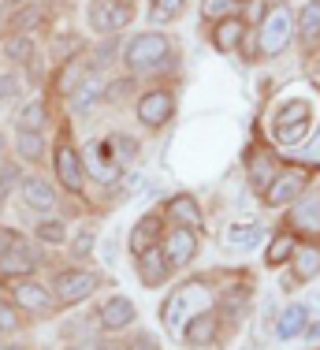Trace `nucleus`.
Returning <instances> with one entry per match:
<instances>
[{
    "instance_id": "obj_1",
    "label": "nucleus",
    "mask_w": 320,
    "mask_h": 350,
    "mask_svg": "<svg viewBox=\"0 0 320 350\" xmlns=\"http://www.w3.org/2000/svg\"><path fill=\"white\" fill-rule=\"evenodd\" d=\"M164 56H168V38H160V34H138L123 49V60H127L131 71H153L160 68Z\"/></svg>"
},
{
    "instance_id": "obj_2",
    "label": "nucleus",
    "mask_w": 320,
    "mask_h": 350,
    "mask_svg": "<svg viewBox=\"0 0 320 350\" xmlns=\"http://www.w3.org/2000/svg\"><path fill=\"white\" fill-rule=\"evenodd\" d=\"M134 19V0H94L90 4V27L97 34H116Z\"/></svg>"
},
{
    "instance_id": "obj_3",
    "label": "nucleus",
    "mask_w": 320,
    "mask_h": 350,
    "mask_svg": "<svg viewBox=\"0 0 320 350\" xmlns=\"http://www.w3.org/2000/svg\"><path fill=\"white\" fill-rule=\"evenodd\" d=\"M291 30H294V19L287 8H272V12L265 15V23H261V56H276L287 49L291 41Z\"/></svg>"
},
{
    "instance_id": "obj_4",
    "label": "nucleus",
    "mask_w": 320,
    "mask_h": 350,
    "mask_svg": "<svg viewBox=\"0 0 320 350\" xmlns=\"http://www.w3.org/2000/svg\"><path fill=\"white\" fill-rule=\"evenodd\" d=\"M205 302H209L205 287H201V283H187V287L172 291V298L164 302V313H160V321H164L168 332H179V324L187 321L183 313L194 310V306H205Z\"/></svg>"
},
{
    "instance_id": "obj_5",
    "label": "nucleus",
    "mask_w": 320,
    "mask_h": 350,
    "mask_svg": "<svg viewBox=\"0 0 320 350\" xmlns=\"http://www.w3.org/2000/svg\"><path fill=\"white\" fill-rule=\"evenodd\" d=\"M309 101H287L276 112V138L283 142V146H294V142H302L306 138V131H309Z\"/></svg>"
},
{
    "instance_id": "obj_6",
    "label": "nucleus",
    "mask_w": 320,
    "mask_h": 350,
    "mask_svg": "<svg viewBox=\"0 0 320 350\" xmlns=\"http://www.w3.org/2000/svg\"><path fill=\"white\" fill-rule=\"evenodd\" d=\"M302 190H306V172H302V168H280V172H276V179H272V187L265 190V202L280 209V205L298 202Z\"/></svg>"
},
{
    "instance_id": "obj_7",
    "label": "nucleus",
    "mask_w": 320,
    "mask_h": 350,
    "mask_svg": "<svg viewBox=\"0 0 320 350\" xmlns=\"http://www.w3.org/2000/svg\"><path fill=\"white\" fill-rule=\"evenodd\" d=\"M97 276L94 272H82V269H71V272H64L60 280H56V298H60L64 306H71V302H82V298H90L97 291Z\"/></svg>"
},
{
    "instance_id": "obj_8",
    "label": "nucleus",
    "mask_w": 320,
    "mask_h": 350,
    "mask_svg": "<svg viewBox=\"0 0 320 350\" xmlns=\"http://www.w3.org/2000/svg\"><path fill=\"white\" fill-rule=\"evenodd\" d=\"M90 175L97 183H116L120 175V157H116L112 142H94L90 146Z\"/></svg>"
},
{
    "instance_id": "obj_9",
    "label": "nucleus",
    "mask_w": 320,
    "mask_h": 350,
    "mask_svg": "<svg viewBox=\"0 0 320 350\" xmlns=\"http://www.w3.org/2000/svg\"><path fill=\"white\" fill-rule=\"evenodd\" d=\"M172 94H164V90H153V94H146L138 101V120L146 123V127H160V123H168L172 120Z\"/></svg>"
},
{
    "instance_id": "obj_10",
    "label": "nucleus",
    "mask_w": 320,
    "mask_h": 350,
    "mask_svg": "<svg viewBox=\"0 0 320 350\" xmlns=\"http://www.w3.org/2000/svg\"><path fill=\"white\" fill-rule=\"evenodd\" d=\"M134 317H138V310H134L131 298H108V302L101 306L97 321H101V328H105V332H120V328H127Z\"/></svg>"
},
{
    "instance_id": "obj_11",
    "label": "nucleus",
    "mask_w": 320,
    "mask_h": 350,
    "mask_svg": "<svg viewBox=\"0 0 320 350\" xmlns=\"http://www.w3.org/2000/svg\"><path fill=\"white\" fill-rule=\"evenodd\" d=\"M34 265H38V250L27 246V243H15L4 257H0V272H4V276H27V272H34Z\"/></svg>"
},
{
    "instance_id": "obj_12",
    "label": "nucleus",
    "mask_w": 320,
    "mask_h": 350,
    "mask_svg": "<svg viewBox=\"0 0 320 350\" xmlns=\"http://www.w3.org/2000/svg\"><path fill=\"white\" fill-rule=\"evenodd\" d=\"M56 172H60V183H64V187L79 194V190H82V172H86V168H82V157L75 153L71 146H60V149H56Z\"/></svg>"
},
{
    "instance_id": "obj_13",
    "label": "nucleus",
    "mask_w": 320,
    "mask_h": 350,
    "mask_svg": "<svg viewBox=\"0 0 320 350\" xmlns=\"http://www.w3.org/2000/svg\"><path fill=\"white\" fill-rule=\"evenodd\" d=\"M216 328H220V324H216V317L209 313V310H201V313L187 324L183 339H187L190 347H213V343H216Z\"/></svg>"
},
{
    "instance_id": "obj_14",
    "label": "nucleus",
    "mask_w": 320,
    "mask_h": 350,
    "mask_svg": "<svg viewBox=\"0 0 320 350\" xmlns=\"http://www.w3.org/2000/svg\"><path fill=\"white\" fill-rule=\"evenodd\" d=\"M23 202L38 213H53L56 209V190L45 179H23Z\"/></svg>"
},
{
    "instance_id": "obj_15",
    "label": "nucleus",
    "mask_w": 320,
    "mask_h": 350,
    "mask_svg": "<svg viewBox=\"0 0 320 350\" xmlns=\"http://www.w3.org/2000/svg\"><path fill=\"white\" fill-rule=\"evenodd\" d=\"M194 250H198V243H194V231L190 228H175L172 235H168V243H164V257L172 265H187L190 257H194Z\"/></svg>"
},
{
    "instance_id": "obj_16",
    "label": "nucleus",
    "mask_w": 320,
    "mask_h": 350,
    "mask_svg": "<svg viewBox=\"0 0 320 350\" xmlns=\"http://www.w3.org/2000/svg\"><path fill=\"white\" fill-rule=\"evenodd\" d=\"M168 216H172V220H179V228H190V231L201 228V209H198V202L187 198V194H179V198H172V202H168Z\"/></svg>"
},
{
    "instance_id": "obj_17",
    "label": "nucleus",
    "mask_w": 320,
    "mask_h": 350,
    "mask_svg": "<svg viewBox=\"0 0 320 350\" xmlns=\"http://www.w3.org/2000/svg\"><path fill=\"white\" fill-rule=\"evenodd\" d=\"M298 38H302V45H306V49H313L317 41H320V0H309V4L302 8V15H298Z\"/></svg>"
},
{
    "instance_id": "obj_18",
    "label": "nucleus",
    "mask_w": 320,
    "mask_h": 350,
    "mask_svg": "<svg viewBox=\"0 0 320 350\" xmlns=\"http://www.w3.org/2000/svg\"><path fill=\"white\" fill-rule=\"evenodd\" d=\"M157 228H160V220L157 216H142L138 224H134V231H131V250L134 254H149V250H157Z\"/></svg>"
},
{
    "instance_id": "obj_19",
    "label": "nucleus",
    "mask_w": 320,
    "mask_h": 350,
    "mask_svg": "<svg viewBox=\"0 0 320 350\" xmlns=\"http://www.w3.org/2000/svg\"><path fill=\"white\" fill-rule=\"evenodd\" d=\"M168 269H172V261H168L160 250H149V254H142V261H138V272H142V280H146L149 287L164 283L168 280Z\"/></svg>"
},
{
    "instance_id": "obj_20",
    "label": "nucleus",
    "mask_w": 320,
    "mask_h": 350,
    "mask_svg": "<svg viewBox=\"0 0 320 350\" xmlns=\"http://www.w3.org/2000/svg\"><path fill=\"white\" fill-rule=\"evenodd\" d=\"M101 86H105V82H101L97 75H82V79L75 82V94H71V108H75V112H86V108L101 97Z\"/></svg>"
},
{
    "instance_id": "obj_21",
    "label": "nucleus",
    "mask_w": 320,
    "mask_h": 350,
    "mask_svg": "<svg viewBox=\"0 0 320 350\" xmlns=\"http://www.w3.org/2000/svg\"><path fill=\"white\" fill-rule=\"evenodd\" d=\"M291 220H294V228L320 231V194H309V198H302V202L294 205Z\"/></svg>"
},
{
    "instance_id": "obj_22",
    "label": "nucleus",
    "mask_w": 320,
    "mask_h": 350,
    "mask_svg": "<svg viewBox=\"0 0 320 350\" xmlns=\"http://www.w3.org/2000/svg\"><path fill=\"white\" fill-rule=\"evenodd\" d=\"M306 317H309L306 306H287V310L280 313V321H276V336H280V339H294L302 328H306Z\"/></svg>"
},
{
    "instance_id": "obj_23",
    "label": "nucleus",
    "mask_w": 320,
    "mask_h": 350,
    "mask_svg": "<svg viewBox=\"0 0 320 350\" xmlns=\"http://www.w3.org/2000/svg\"><path fill=\"white\" fill-rule=\"evenodd\" d=\"M276 172H280V168L272 164V157H268V153H254V157H250V183H254L257 190L272 187Z\"/></svg>"
},
{
    "instance_id": "obj_24",
    "label": "nucleus",
    "mask_w": 320,
    "mask_h": 350,
    "mask_svg": "<svg viewBox=\"0 0 320 350\" xmlns=\"http://www.w3.org/2000/svg\"><path fill=\"white\" fill-rule=\"evenodd\" d=\"M242 38H246V23L242 19H224L220 27H216V45H220L224 53H235V49L242 45Z\"/></svg>"
},
{
    "instance_id": "obj_25",
    "label": "nucleus",
    "mask_w": 320,
    "mask_h": 350,
    "mask_svg": "<svg viewBox=\"0 0 320 350\" xmlns=\"http://www.w3.org/2000/svg\"><path fill=\"white\" fill-rule=\"evenodd\" d=\"M15 302L19 306H27V310H45L49 306V295H45V287H41V283H19V287H15Z\"/></svg>"
},
{
    "instance_id": "obj_26",
    "label": "nucleus",
    "mask_w": 320,
    "mask_h": 350,
    "mask_svg": "<svg viewBox=\"0 0 320 350\" xmlns=\"http://www.w3.org/2000/svg\"><path fill=\"white\" fill-rule=\"evenodd\" d=\"M294 272H298V280L320 276V250H317V246L298 250V254H294Z\"/></svg>"
},
{
    "instance_id": "obj_27",
    "label": "nucleus",
    "mask_w": 320,
    "mask_h": 350,
    "mask_svg": "<svg viewBox=\"0 0 320 350\" xmlns=\"http://www.w3.org/2000/svg\"><path fill=\"white\" fill-rule=\"evenodd\" d=\"M227 243L239 246V250L257 246V243H261V228H257V224H235V228L227 231Z\"/></svg>"
},
{
    "instance_id": "obj_28",
    "label": "nucleus",
    "mask_w": 320,
    "mask_h": 350,
    "mask_svg": "<svg viewBox=\"0 0 320 350\" xmlns=\"http://www.w3.org/2000/svg\"><path fill=\"white\" fill-rule=\"evenodd\" d=\"M183 4H187V0H153V4H149V19L153 23H172L175 15L183 12Z\"/></svg>"
},
{
    "instance_id": "obj_29",
    "label": "nucleus",
    "mask_w": 320,
    "mask_h": 350,
    "mask_svg": "<svg viewBox=\"0 0 320 350\" xmlns=\"http://www.w3.org/2000/svg\"><path fill=\"white\" fill-rule=\"evenodd\" d=\"M41 123H45V101H30L19 112V127L23 131H41Z\"/></svg>"
},
{
    "instance_id": "obj_30",
    "label": "nucleus",
    "mask_w": 320,
    "mask_h": 350,
    "mask_svg": "<svg viewBox=\"0 0 320 350\" xmlns=\"http://www.w3.org/2000/svg\"><path fill=\"white\" fill-rule=\"evenodd\" d=\"M30 53H34V41H30L27 34L12 38V41L4 45V56H8V60H15V64H27V60H30Z\"/></svg>"
},
{
    "instance_id": "obj_31",
    "label": "nucleus",
    "mask_w": 320,
    "mask_h": 350,
    "mask_svg": "<svg viewBox=\"0 0 320 350\" xmlns=\"http://www.w3.org/2000/svg\"><path fill=\"white\" fill-rule=\"evenodd\" d=\"M19 153L27 157V161H41V153H45V142H41L38 131H23V135H19Z\"/></svg>"
},
{
    "instance_id": "obj_32",
    "label": "nucleus",
    "mask_w": 320,
    "mask_h": 350,
    "mask_svg": "<svg viewBox=\"0 0 320 350\" xmlns=\"http://www.w3.org/2000/svg\"><path fill=\"white\" fill-rule=\"evenodd\" d=\"M291 254H294V239H291V235H280L272 246H268V265H280V261H287Z\"/></svg>"
},
{
    "instance_id": "obj_33",
    "label": "nucleus",
    "mask_w": 320,
    "mask_h": 350,
    "mask_svg": "<svg viewBox=\"0 0 320 350\" xmlns=\"http://www.w3.org/2000/svg\"><path fill=\"white\" fill-rule=\"evenodd\" d=\"M38 239H45V243H64L67 228L60 220H45V224H38Z\"/></svg>"
},
{
    "instance_id": "obj_34",
    "label": "nucleus",
    "mask_w": 320,
    "mask_h": 350,
    "mask_svg": "<svg viewBox=\"0 0 320 350\" xmlns=\"http://www.w3.org/2000/svg\"><path fill=\"white\" fill-rule=\"evenodd\" d=\"M112 142V149H116V157H120V164L127 161V157L138 153V146H134V138H123V135H116V138H108Z\"/></svg>"
},
{
    "instance_id": "obj_35",
    "label": "nucleus",
    "mask_w": 320,
    "mask_h": 350,
    "mask_svg": "<svg viewBox=\"0 0 320 350\" xmlns=\"http://www.w3.org/2000/svg\"><path fill=\"white\" fill-rule=\"evenodd\" d=\"M15 183H19V168H0V202L12 194Z\"/></svg>"
},
{
    "instance_id": "obj_36",
    "label": "nucleus",
    "mask_w": 320,
    "mask_h": 350,
    "mask_svg": "<svg viewBox=\"0 0 320 350\" xmlns=\"http://www.w3.org/2000/svg\"><path fill=\"white\" fill-rule=\"evenodd\" d=\"M15 94H19V79L15 75H0V105L12 101Z\"/></svg>"
},
{
    "instance_id": "obj_37",
    "label": "nucleus",
    "mask_w": 320,
    "mask_h": 350,
    "mask_svg": "<svg viewBox=\"0 0 320 350\" xmlns=\"http://www.w3.org/2000/svg\"><path fill=\"white\" fill-rule=\"evenodd\" d=\"M38 19H41V12H38V8H27V12H19V15H15V27H19V30H30Z\"/></svg>"
},
{
    "instance_id": "obj_38",
    "label": "nucleus",
    "mask_w": 320,
    "mask_h": 350,
    "mask_svg": "<svg viewBox=\"0 0 320 350\" xmlns=\"http://www.w3.org/2000/svg\"><path fill=\"white\" fill-rule=\"evenodd\" d=\"M231 12V0H205V15L216 19V15H227Z\"/></svg>"
},
{
    "instance_id": "obj_39",
    "label": "nucleus",
    "mask_w": 320,
    "mask_h": 350,
    "mask_svg": "<svg viewBox=\"0 0 320 350\" xmlns=\"http://www.w3.org/2000/svg\"><path fill=\"white\" fill-rule=\"evenodd\" d=\"M90 246H94V231H79V239H75V254H90Z\"/></svg>"
},
{
    "instance_id": "obj_40",
    "label": "nucleus",
    "mask_w": 320,
    "mask_h": 350,
    "mask_svg": "<svg viewBox=\"0 0 320 350\" xmlns=\"http://www.w3.org/2000/svg\"><path fill=\"white\" fill-rule=\"evenodd\" d=\"M0 328H15V310L0 302Z\"/></svg>"
},
{
    "instance_id": "obj_41",
    "label": "nucleus",
    "mask_w": 320,
    "mask_h": 350,
    "mask_svg": "<svg viewBox=\"0 0 320 350\" xmlns=\"http://www.w3.org/2000/svg\"><path fill=\"white\" fill-rule=\"evenodd\" d=\"M15 243H19V239H15L8 228H0V257H4V254H8V250H12Z\"/></svg>"
},
{
    "instance_id": "obj_42",
    "label": "nucleus",
    "mask_w": 320,
    "mask_h": 350,
    "mask_svg": "<svg viewBox=\"0 0 320 350\" xmlns=\"http://www.w3.org/2000/svg\"><path fill=\"white\" fill-rule=\"evenodd\" d=\"M123 190H127V194H134V190H142V172H131L127 179H123Z\"/></svg>"
},
{
    "instance_id": "obj_43",
    "label": "nucleus",
    "mask_w": 320,
    "mask_h": 350,
    "mask_svg": "<svg viewBox=\"0 0 320 350\" xmlns=\"http://www.w3.org/2000/svg\"><path fill=\"white\" fill-rule=\"evenodd\" d=\"M309 161H320V135H317L313 146H309Z\"/></svg>"
},
{
    "instance_id": "obj_44",
    "label": "nucleus",
    "mask_w": 320,
    "mask_h": 350,
    "mask_svg": "<svg viewBox=\"0 0 320 350\" xmlns=\"http://www.w3.org/2000/svg\"><path fill=\"white\" fill-rule=\"evenodd\" d=\"M4 146H8V142H4V135H0V153H4Z\"/></svg>"
},
{
    "instance_id": "obj_45",
    "label": "nucleus",
    "mask_w": 320,
    "mask_h": 350,
    "mask_svg": "<svg viewBox=\"0 0 320 350\" xmlns=\"http://www.w3.org/2000/svg\"><path fill=\"white\" fill-rule=\"evenodd\" d=\"M4 350H23V347H4Z\"/></svg>"
},
{
    "instance_id": "obj_46",
    "label": "nucleus",
    "mask_w": 320,
    "mask_h": 350,
    "mask_svg": "<svg viewBox=\"0 0 320 350\" xmlns=\"http://www.w3.org/2000/svg\"><path fill=\"white\" fill-rule=\"evenodd\" d=\"M101 350H116V347H101Z\"/></svg>"
}]
</instances>
